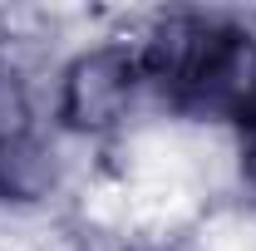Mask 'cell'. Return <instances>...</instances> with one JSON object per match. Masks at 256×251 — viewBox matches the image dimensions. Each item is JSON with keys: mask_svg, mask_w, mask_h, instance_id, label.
<instances>
[{"mask_svg": "<svg viewBox=\"0 0 256 251\" xmlns=\"http://www.w3.org/2000/svg\"><path fill=\"white\" fill-rule=\"evenodd\" d=\"M143 84L192 118L242 124L256 108V40L212 15H168L138 54Z\"/></svg>", "mask_w": 256, "mask_h": 251, "instance_id": "6da1fadb", "label": "cell"}, {"mask_svg": "<svg viewBox=\"0 0 256 251\" xmlns=\"http://www.w3.org/2000/svg\"><path fill=\"white\" fill-rule=\"evenodd\" d=\"M143 84V69H138V54L128 44H98V50H84L79 60L64 64L60 74V124L74 128V133H104L114 128L128 114V104Z\"/></svg>", "mask_w": 256, "mask_h": 251, "instance_id": "7a4b0ae2", "label": "cell"}, {"mask_svg": "<svg viewBox=\"0 0 256 251\" xmlns=\"http://www.w3.org/2000/svg\"><path fill=\"white\" fill-rule=\"evenodd\" d=\"M20 138H34V124H30V89H25L20 69L0 54V148H5V143H20Z\"/></svg>", "mask_w": 256, "mask_h": 251, "instance_id": "3957f363", "label": "cell"}, {"mask_svg": "<svg viewBox=\"0 0 256 251\" xmlns=\"http://www.w3.org/2000/svg\"><path fill=\"white\" fill-rule=\"evenodd\" d=\"M242 172H246V182L256 192V108L242 118Z\"/></svg>", "mask_w": 256, "mask_h": 251, "instance_id": "277c9868", "label": "cell"}]
</instances>
